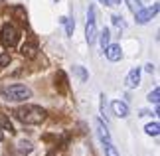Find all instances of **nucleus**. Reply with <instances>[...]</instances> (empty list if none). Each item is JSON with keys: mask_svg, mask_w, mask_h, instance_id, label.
Instances as JSON below:
<instances>
[{"mask_svg": "<svg viewBox=\"0 0 160 156\" xmlns=\"http://www.w3.org/2000/svg\"><path fill=\"white\" fill-rule=\"evenodd\" d=\"M12 115L24 124H40L46 121V111L38 107V105H22Z\"/></svg>", "mask_w": 160, "mask_h": 156, "instance_id": "f257e3e1", "label": "nucleus"}, {"mask_svg": "<svg viewBox=\"0 0 160 156\" xmlns=\"http://www.w3.org/2000/svg\"><path fill=\"white\" fill-rule=\"evenodd\" d=\"M2 97H8V101H28L32 97V91L28 89L26 85H20V83H14V85H8L4 89V95Z\"/></svg>", "mask_w": 160, "mask_h": 156, "instance_id": "f03ea898", "label": "nucleus"}, {"mask_svg": "<svg viewBox=\"0 0 160 156\" xmlns=\"http://www.w3.org/2000/svg\"><path fill=\"white\" fill-rule=\"evenodd\" d=\"M18 38H20V34H18L14 24H4L2 32H0V42H2V46L4 48H14L18 43Z\"/></svg>", "mask_w": 160, "mask_h": 156, "instance_id": "7ed1b4c3", "label": "nucleus"}, {"mask_svg": "<svg viewBox=\"0 0 160 156\" xmlns=\"http://www.w3.org/2000/svg\"><path fill=\"white\" fill-rule=\"evenodd\" d=\"M85 40L87 43H95L97 40V20H95V6H89L87 10V24H85Z\"/></svg>", "mask_w": 160, "mask_h": 156, "instance_id": "20e7f679", "label": "nucleus"}, {"mask_svg": "<svg viewBox=\"0 0 160 156\" xmlns=\"http://www.w3.org/2000/svg\"><path fill=\"white\" fill-rule=\"evenodd\" d=\"M156 14H158V4H152V6H148V8H138L137 12H134V20H137V24H146V22H150Z\"/></svg>", "mask_w": 160, "mask_h": 156, "instance_id": "39448f33", "label": "nucleus"}, {"mask_svg": "<svg viewBox=\"0 0 160 156\" xmlns=\"http://www.w3.org/2000/svg\"><path fill=\"white\" fill-rule=\"evenodd\" d=\"M103 52H105V55H107L109 61H121L122 59V49H121L119 43H109Z\"/></svg>", "mask_w": 160, "mask_h": 156, "instance_id": "423d86ee", "label": "nucleus"}, {"mask_svg": "<svg viewBox=\"0 0 160 156\" xmlns=\"http://www.w3.org/2000/svg\"><path fill=\"white\" fill-rule=\"evenodd\" d=\"M111 109H113V115L119 117V118L128 117V105L122 103V101H113L111 103Z\"/></svg>", "mask_w": 160, "mask_h": 156, "instance_id": "0eeeda50", "label": "nucleus"}, {"mask_svg": "<svg viewBox=\"0 0 160 156\" xmlns=\"http://www.w3.org/2000/svg\"><path fill=\"white\" fill-rule=\"evenodd\" d=\"M127 87L128 89H134V87H138L140 85V69L138 67H134V69L128 71V75H127Z\"/></svg>", "mask_w": 160, "mask_h": 156, "instance_id": "6e6552de", "label": "nucleus"}, {"mask_svg": "<svg viewBox=\"0 0 160 156\" xmlns=\"http://www.w3.org/2000/svg\"><path fill=\"white\" fill-rule=\"evenodd\" d=\"M97 133H99V138H101L103 144H105V142H111V134L107 130V123H103L101 118L97 121Z\"/></svg>", "mask_w": 160, "mask_h": 156, "instance_id": "1a4fd4ad", "label": "nucleus"}, {"mask_svg": "<svg viewBox=\"0 0 160 156\" xmlns=\"http://www.w3.org/2000/svg\"><path fill=\"white\" fill-rule=\"evenodd\" d=\"M36 53H38V46H36V43H24V46H22V55H24V58L34 59Z\"/></svg>", "mask_w": 160, "mask_h": 156, "instance_id": "9d476101", "label": "nucleus"}, {"mask_svg": "<svg viewBox=\"0 0 160 156\" xmlns=\"http://www.w3.org/2000/svg\"><path fill=\"white\" fill-rule=\"evenodd\" d=\"M0 128L2 130H6V133H10V134H14L16 130H14V124H12V121L6 115H2L0 113Z\"/></svg>", "mask_w": 160, "mask_h": 156, "instance_id": "9b49d317", "label": "nucleus"}, {"mask_svg": "<svg viewBox=\"0 0 160 156\" xmlns=\"http://www.w3.org/2000/svg\"><path fill=\"white\" fill-rule=\"evenodd\" d=\"M97 38H99V42H101V48L105 49V48L109 46V40H111V32H109V28H103L101 32H97Z\"/></svg>", "mask_w": 160, "mask_h": 156, "instance_id": "f8f14e48", "label": "nucleus"}, {"mask_svg": "<svg viewBox=\"0 0 160 156\" xmlns=\"http://www.w3.org/2000/svg\"><path fill=\"white\" fill-rule=\"evenodd\" d=\"M144 133L148 134V136H158L160 134V124L158 123H148L144 127Z\"/></svg>", "mask_w": 160, "mask_h": 156, "instance_id": "ddd939ff", "label": "nucleus"}, {"mask_svg": "<svg viewBox=\"0 0 160 156\" xmlns=\"http://www.w3.org/2000/svg\"><path fill=\"white\" fill-rule=\"evenodd\" d=\"M18 146H20V152H26V154H30L34 150V146H32V142L30 140H20L18 142Z\"/></svg>", "mask_w": 160, "mask_h": 156, "instance_id": "4468645a", "label": "nucleus"}, {"mask_svg": "<svg viewBox=\"0 0 160 156\" xmlns=\"http://www.w3.org/2000/svg\"><path fill=\"white\" fill-rule=\"evenodd\" d=\"M158 97H160V87H154V89L148 93V101L154 103V105H158Z\"/></svg>", "mask_w": 160, "mask_h": 156, "instance_id": "2eb2a0df", "label": "nucleus"}, {"mask_svg": "<svg viewBox=\"0 0 160 156\" xmlns=\"http://www.w3.org/2000/svg\"><path fill=\"white\" fill-rule=\"evenodd\" d=\"M105 154L107 156H119V150L115 148L113 142H105Z\"/></svg>", "mask_w": 160, "mask_h": 156, "instance_id": "dca6fc26", "label": "nucleus"}, {"mask_svg": "<svg viewBox=\"0 0 160 156\" xmlns=\"http://www.w3.org/2000/svg\"><path fill=\"white\" fill-rule=\"evenodd\" d=\"M73 71L77 73V77L81 79V81H87V77H89V75H87V71L83 69V65H75V67H73Z\"/></svg>", "mask_w": 160, "mask_h": 156, "instance_id": "f3484780", "label": "nucleus"}, {"mask_svg": "<svg viewBox=\"0 0 160 156\" xmlns=\"http://www.w3.org/2000/svg\"><path fill=\"white\" fill-rule=\"evenodd\" d=\"M65 32H67V36H71L73 34V30H75V22L71 20V18H65Z\"/></svg>", "mask_w": 160, "mask_h": 156, "instance_id": "a211bd4d", "label": "nucleus"}, {"mask_svg": "<svg viewBox=\"0 0 160 156\" xmlns=\"http://www.w3.org/2000/svg\"><path fill=\"white\" fill-rule=\"evenodd\" d=\"M10 63V53H0V67H6Z\"/></svg>", "mask_w": 160, "mask_h": 156, "instance_id": "6ab92c4d", "label": "nucleus"}, {"mask_svg": "<svg viewBox=\"0 0 160 156\" xmlns=\"http://www.w3.org/2000/svg\"><path fill=\"white\" fill-rule=\"evenodd\" d=\"M111 20H113V24H115V26H119V28H125V24H122V18H121V16H113Z\"/></svg>", "mask_w": 160, "mask_h": 156, "instance_id": "aec40b11", "label": "nucleus"}, {"mask_svg": "<svg viewBox=\"0 0 160 156\" xmlns=\"http://www.w3.org/2000/svg\"><path fill=\"white\" fill-rule=\"evenodd\" d=\"M146 71L152 73V71H154V65H152V63H146Z\"/></svg>", "mask_w": 160, "mask_h": 156, "instance_id": "412c9836", "label": "nucleus"}, {"mask_svg": "<svg viewBox=\"0 0 160 156\" xmlns=\"http://www.w3.org/2000/svg\"><path fill=\"white\" fill-rule=\"evenodd\" d=\"M109 2H111V6H119V4H121V0H109Z\"/></svg>", "mask_w": 160, "mask_h": 156, "instance_id": "4be33fe9", "label": "nucleus"}, {"mask_svg": "<svg viewBox=\"0 0 160 156\" xmlns=\"http://www.w3.org/2000/svg\"><path fill=\"white\" fill-rule=\"evenodd\" d=\"M99 2H101V4H105V6H111V2H109V0H99Z\"/></svg>", "mask_w": 160, "mask_h": 156, "instance_id": "5701e85b", "label": "nucleus"}, {"mask_svg": "<svg viewBox=\"0 0 160 156\" xmlns=\"http://www.w3.org/2000/svg\"><path fill=\"white\" fill-rule=\"evenodd\" d=\"M0 140H2V128H0Z\"/></svg>", "mask_w": 160, "mask_h": 156, "instance_id": "b1692460", "label": "nucleus"}]
</instances>
